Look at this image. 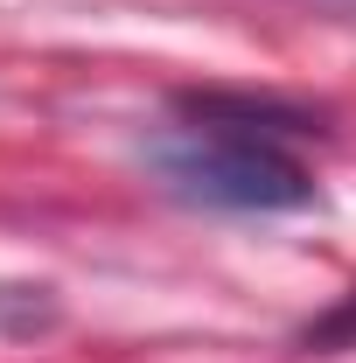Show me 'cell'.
<instances>
[{
    "mask_svg": "<svg viewBox=\"0 0 356 363\" xmlns=\"http://www.w3.org/2000/svg\"><path fill=\"white\" fill-rule=\"evenodd\" d=\"M335 335H356V308H350V315H335V321H321V342H335Z\"/></svg>",
    "mask_w": 356,
    "mask_h": 363,
    "instance_id": "2",
    "label": "cell"
},
{
    "mask_svg": "<svg viewBox=\"0 0 356 363\" xmlns=\"http://www.w3.org/2000/svg\"><path fill=\"white\" fill-rule=\"evenodd\" d=\"M154 168L161 182L210 203V210H301L314 203L308 168L287 154V140L272 133L252 105H196L182 126L154 140Z\"/></svg>",
    "mask_w": 356,
    "mask_h": 363,
    "instance_id": "1",
    "label": "cell"
}]
</instances>
